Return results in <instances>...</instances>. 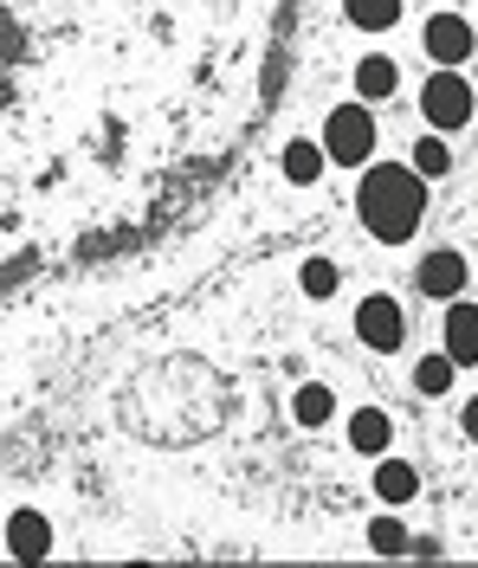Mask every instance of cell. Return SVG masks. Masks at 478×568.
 <instances>
[{"label":"cell","instance_id":"6da1fadb","mask_svg":"<svg viewBox=\"0 0 478 568\" xmlns=\"http://www.w3.org/2000/svg\"><path fill=\"white\" fill-rule=\"evenodd\" d=\"M356 213H363L368 240H382V246H407L414 240V226H420V213H427V181L401 169V162H375L356 187Z\"/></svg>","mask_w":478,"mask_h":568},{"label":"cell","instance_id":"2e32d148","mask_svg":"<svg viewBox=\"0 0 478 568\" xmlns=\"http://www.w3.org/2000/svg\"><path fill=\"white\" fill-rule=\"evenodd\" d=\"M324 162H330L324 142H292V149H285V175H292L297 187H311V181L324 175Z\"/></svg>","mask_w":478,"mask_h":568},{"label":"cell","instance_id":"8fae6325","mask_svg":"<svg viewBox=\"0 0 478 568\" xmlns=\"http://www.w3.org/2000/svg\"><path fill=\"white\" fill-rule=\"evenodd\" d=\"M414 491H420V471L382 453V465H375V497L382 504H414Z\"/></svg>","mask_w":478,"mask_h":568},{"label":"cell","instance_id":"7a4b0ae2","mask_svg":"<svg viewBox=\"0 0 478 568\" xmlns=\"http://www.w3.org/2000/svg\"><path fill=\"white\" fill-rule=\"evenodd\" d=\"M472 110H478L472 84H466L459 71L434 65V78L420 84V116H427V123H434L440 136H452V130H466V123H472Z\"/></svg>","mask_w":478,"mask_h":568},{"label":"cell","instance_id":"9a60e30c","mask_svg":"<svg viewBox=\"0 0 478 568\" xmlns=\"http://www.w3.org/2000/svg\"><path fill=\"white\" fill-rule=\"evenodd\" d=\"M407 169H414L420 181H440L446 169H452V149H446V136H440V130H434V136H420V142H414V162H407Z\"/></svg>","mask_w":478,"mask_h":568},{"label":"cell","instance_id":"3957f363","mask_svg":"<svg viewBox=\"0 0 478 568\" xmlns=\"http://www.w3.org/2000/svg\"><path fill=\"white\" fill-rule=\"evenodd\" d=\"M324 155L343 162V169H363L375 155V116H368V104H336L324 116Z\"/></svg>","mask_w":478,"mask_h":568},{"label":"cell","instance_id":"4fadbf2b","mask_svg":"<svg viewBox=\"0 0 478 568\" xmlns=\"http://www.w3.org/2000/svg\"><path fill=\"white\" fill-rule=\"evenodd\" d=\"M452 375H459V362H452L446 349L420 355V362H414V394H427V400H434V394L452 388Z\"/></svg>","mask_w":478,"mask_h":568},{"label":"cell","instance_id":"52a82bcc","mask_svg":"<svg viewBox=\"0 0 478 568\" xmlns=\"http://www.w3.org/2000/svg\"><path fill=\"white\" fill-rule=\"evenodd\" d=\"M7 556H13V562L52 556V524H45L39 510H13V517H7Z\"/></svg>","mask_w":478,"mask_h":568},{"label":"cell","instance_id":"e0dca14e","mask_svg":"<svg viewBox=\"0 0 478 568\" xmlns=\"http://www.w3.org/2000/svg\"><path fill=\"white\" fill-rule=\"evenodd\" d=\"M336 284H343V272H336V258H304V272H297V291L304 297H336Z\"/></svg>","mask_w":478,"mask_h":568},{"label":"cell","instance_id":"5b68a950","mask_svg":"<svg viewBox=\"0 0 478 568\" xmlns=\"http://www.w3.org/2000/svg\"><path fill=\"white\" fill-rule=\"evenodd\" d=\"M420 45H427V59L446 71H459L472 59V20H459V13H434L427 27H420Z\"/></svg>","mask_w":478,"mask_h":568},{"label":"cell","instance_id":"277c9868","mask_svg":"<svg viewBox=\"0 0 478 568\" xmlns=\"http://www.w3.org/2000/svg\"><path fill=\"white\" fill-rule=\"evenodd\" d=\"M356 336H363V349H375V355H395V349H401V336H407L401 304H395L388 291H375V297H363V304H356Z\"/></svg>","mask_w":478,"mask_h":568},{"label":"cell","instance_id":"8992f818","mask_svg":"<svg viewBox=\"0 0 478 568\" xmlns=\"http://www.w3.org/2000/svg\"><path fill=\"white\" fill-rule=\"evenodd\" d=\"M466 272H472V265H466V252L440 246V252H427V258H420V272H414V284H420V291H427L434 304H452V297L466 291Z\"/></svg>","mask_w":478,"mask_h":568},{"label":"cell","instance_id":"d6986e66","mask_svg":"<svg viewBox=\"0 0 478 568\" xmlns=\"http://www.w3.org/2000/svg\"><path fill=\"white\" fill-rule=\"evenodd\" d=\"M459 426H466V439H478V400H466V407H459Z\"/></svg>","mask_w":478,"mask_h":568},{"label":"cell","instance_id":"ac0fdd59","mask_svg":"<svg viewBox=\"0 0 478 568\" xmlns=\"http://www.w3.org/2000/svg\"><path fill=\"white\" fill-rule=\"evenodd\" d=\"M368 549H375V556H401L407 549L401 517H375V524H368Z\"/></svg>","mask_w":478,"mask_h":568},{"label":"cell","instance_id":"9c48e42d","mask_svg":"<svg viewBox=\"0 0 478 568\" xmlns=\"http://www.w3.org/2000/svg\"><path fill=\"white\" fill-rule=\"evenodd\" d=\"M446 355H452L459 368L478 362V304H466V297L446 304Z\"/></svg>","mask_w":478,"mask_h":568},{"label":"cell","instance_id":"7c38bea8","mask_svg":"<svg viewBox=\"0 0 478 568\" xmlns=\"http://www.w3.org/2000/svg\"><path fill=\"white\" fill-rule=\"evenodd\" d=\"M343 20L363 27V33H388L401 20V0H343Z\"/></svg>","mask_w":478,"mask_h":568},{"label":"cell","instance_id":"30bf717a","mask_svg":"<svg viewBox=\"0 0 478 568\" xmlns=\"http://www.w3.org/2000/svg\"><path fill=\"white\" fill-rule=\"evenodd\" d=\"M401 91V65L388 59V52H368L363 65H356V98L363 104H382V98H395Z\"/></svg>","mask_w":478,"mask_h":568},{"label":"cell","instance_id":"ba28073f","mask_svg":"<svg viewBox=\"0 0 478 568\" xmlns=\"http://www.w3.org/2000/svg\"><path fill=\"white\" fill-rule=\"evenodd\" d=\"M349 446H356L363 459H382V453L395 446V414H382V407H356V414H349Z\"/></svg>","mask_w":478,"mask_h":568},{"label":"cell","instance_id":"5bb4252c","mask_svg":"<svg viewBox=\"0 0 478 568\" xmlns=\"http://www.w3.org/2000/svg\"><path fill=\"white\" fill-rule=\"evenodd\" d=\"M336 414V394L324 388V382H304V388L292 394V420L297 426H324Z\"/></svg>","mask_w":478,"mask_h":568}]
</instances>
